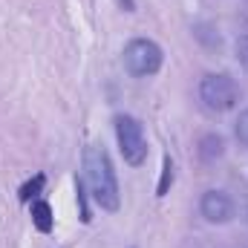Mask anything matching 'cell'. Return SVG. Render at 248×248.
<instances>
[{"mask_svg": "<svg viewBox=\"0 0 248 248\" xmlns=\"http://www.w3.org/2000/svg\"><path fill=\"white\" fill-rule=\"evenodd\" d=\"M199 101L208 113H228L240 101V87L231 75L214 72L199 81Z\"/></svg>", "mask_w": 248, "mask_h": 248, "instance_id": "obj_2", "label": "cell"}, {"mask_svg": "<svg viewBox=\"0 0 248 248\" xmlns=\"http://www.w3.org/2000/svg\"><path fill=\"white\" fill-rule=\"evenodd\" d=\"M116 139L122 147V156L130 168H139L147 162V139L144 127L133 116H116Z\"/></svg>", "mask_w": 248, "mask_h": 248, "instance_id": "obj_4", "label": "cell"}, {"mask_svg": "<svg viewBox=\"0 0 248 248\" xmlns=\"http://www.w3.org/2000/svg\"><path fill=\"white\" fill-rule=\"evenodd\" d=\"M84 179L90 187V196L93 202L101 208V211H110L116 214L122 208V190H119V176H116V168L107 156L104 147L98 144H90L84 150Z\"/></svg>", "mask_w": 248, "mask_h": 248, "instance_id": "obj_1", "label": "cell"}, {"mask_svg": "<svg viewBox=\"0 0 248 248\" xmlns=\"http://www.w3.org/2000/svg\"><path fill=\"white\" fill-rule=\"evenodd\" d=\"M75 190H78V205H81V219H84V222H90L93 217H90V208H87V193H84V182H81V179H75Z\"/></svg>", "mask_w": 248, "mask_h": 248, "instance_id": "obj_11", "label": "cell"}, {"mask_svg": "<svg viewBox=\"0 0 248 248\" xmlns=\"http://www.w3.org/2000/svg\"><path fill=\"white\" fill-rule=\"evenodd\" d=\"M162 46L150 38H133L127 46H124V66L130 75L136 78H147V75H156L162 69Z\"/></svg>", "mask_w": 248, "mask_h": 248, "instance_id": "obj_3", "label": "cell"}, {"mask_svg": "<svg viewBox=\"0 0 248 248\" xmlns=\"http://www.w3.org/2000/svg\"><path fill=\"white\" fill-rule=\"evenodd\" d=\"M44 182H46V179H44V173H38L32 182H26V185L20 187V202H32V199L44 190Z\"/></svg>", "mask_w": 248, "mask_h": 248, "instance_id": "obj_9", "label": "cell"}, {"mask_svg": "<svg viewBox=\"0 0 248 248\" xmlns=\"http://www.w3.org/2000/svg\"><path fill=\"white\" fill-rule=\"evenodd\" d=\"M199 214H202L208 222L222 225V222H228V219L234 217V202H231V196L222 193V190H208V193L202 196V202H199Z\"/></svg>", "mask_w": 248, "mask_h": 248, "instance_id": "obj_5", "label": "cell"}, {"mask_svg": "<svg viewBox=\"0 0 248 248\" xmlns=\"http://www.w3.org/2000/svg\"><path fill=\"white\" fill-rule=\"evenodd\" d=\"M222 153H225V141H222V136L208 133V136L199 139V159H202V162L211 165V162H217Z\"/></svg>", "mask_w": 248, "mask_h": 248, "instance_id": "obj_7", "label": "cell"}, {"mask_svg": "<svg viewBox=\"0 0 248 248\" xmlns=\"http://www.w3.org/2000/svg\"><path fill=\"white\" fill-rule=\"evenodd\" d=\"M29 214H32V222H35V228H38L41 234H49V231L55 228V217H52L49 202H44V199H32Z\"/></svg>", "mask_w": 248, "mask_h": 248, "instance_id": "obj_6", "label": "cell"}, {"mask_svg": "<svg viewBox=\"0 0 248 248\" xmlns=\"http://www.w3.org/2000/svg\"><path fill=\"white\" fill-rule=\"evenodd\" d=\"M170 185H173V159L165 156V162H162V182H159V187H156V196H165Z\"/></svg>", "mask_w": 248, "mask_h": 248, "instance_id": "obj_8", "label": "cell"}, {"mask_svg": "<svg viewBox=\"0 0 248 248\" xmlns=\"http://www.w3.org/2000/svg\"><path fill=\"white\" fill-rule=\"evenodd\" d=\"M246 20H248V6H246Z\"/></svg>", "mask_w": 248, "mask_h": 248, "instance_id": "obj_13", "label": "cell"}, {"mask_svg": "<svg viewBox=\"0 0 248 248\" xmlns=\"http://www.w3.org/2000/svg\"><path fill=\"white\" fill-rule=\"evenodd\" d=\"M234 133H237V141H240L243 147H248V110H243V113H240Z\"/></svg>", "mask_w": 248, "mask_h": 248, "instance_id": "obj_10", "label": "cell"}, {"mask_svg": "<svg viewBox=\"0 0 248 248\" xmlns=\"http://www.w3.org/2000/svg\"><path fill=\"white\" fill-rule=\"evenodd\" d=\"M237 61L243 63V69L248 72V35L237 38Z\"/></svg>", "mask_w": 248, "mask_h": 248, "instance_id": "obj_12", "label": "cell"}]
</instances>
